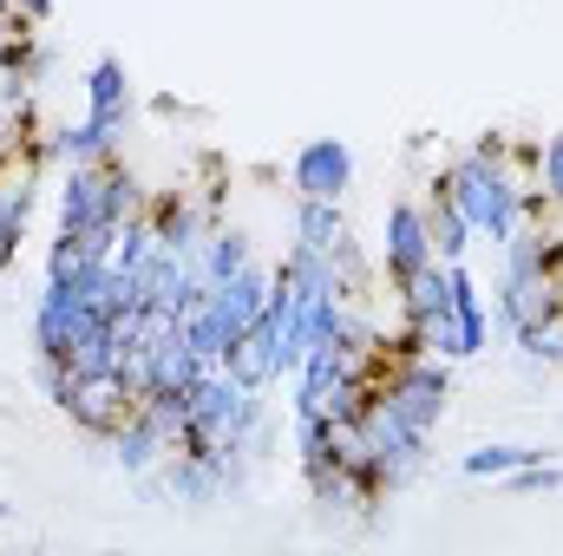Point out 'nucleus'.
Here are the masks:
<instances>
[{"label": "nucleus", "mask_w": 563, "mask_h": 556, "mask_svg": "<svg viewBox=\"0 0 563 556\" xmlns=\"http://www.w3.org/2000/svg\"><path fill=\"white\" fill-rule=\"evenodd\" d=\"M144 197H139V177L125 157H99V164H66L59 177V230L79 236L86 256H112L119 249V230L125 216H139Z\"/></svg>", "instance_id": "nucleus-1"}, {"label": "nucleus", "mask_w": 563, "mask_h": 556, "mask_svg": "<svg viewBox=\"0 0 563 556\" xmlns=\"http://www.w3.org/2000/svg\"><path fill=\"white\" fill-rule=\"evenodd\" d=\"M125 144V125H106V119H79V125H59L53 138H40V157L53 164H99V157H119Z\"/></svg>", "instance_id": "nucleus-11"}, {"label": "nucleus", "mask_w": 563, "mask_h": 556, "mask_svg": "<svg viewBox=\"0 0 563 556\" xmlns=\"http://www.w3.org/2000/svg\"><path fill=\"white\" fill-rule=\"evenodd\" d=\"M106 445H112V458H119V471H125V478H144V471H157V465L170 458V438H164L144 413H132L112 438H106Z\"/></svg>", "instance_id": "nucleus-14"}, {"label": "nucleus", "mask_w": 563, "mask_h": 556, "mask_svg": "<svg viewBox=\"0 0 563 556\" xmlns=\"http://www.w3.org/2000/svg\"><path fill=\"white\" fill-rule=\"evenodd\" d=\"M538 197L544 203H563V132H551V138L538 144Z\"/></svg>", "instance_id": "nucleus-17"}, {"label": "nucleus", "mask_w": 563, "mask_h": 556, "mask_svg": "<svg viewBox=\"0 0 563 556\" xmlns=\"http://www.w3.org/2000/svg\"><path fill=\"white\" fill-rule=\"evenodd\" d=\"M295 249H314V256H328V263H334L341 249H354L341 203H321V197H295Z\"/></svg>", "instance_id": "nucleus-13"}, {"label": "nucleus", "mask_w": 563, "mask_h": 556, "mask_svg": "<svg viewBox=\"0 0 563 556\" xmlns=\"http://www.w3.org/2000/svg\"><path fill=\"white\" fill-rule=\"evenodd\" d=\"M269 281H276L269 263H250V269H236L230 281H217V288L203 294V308L217 314V327H223V341H230V347H236V334L269 308Z\"/></svg>", "instance_id": "nucleus-8"}, {"label": "nucleus", "mask_w": 563, "mask_h": 556, "mask_svg": "<svg viewBox=\"0 0 563 556\" xmlns=\"http://www.w3.org/2000/svg\"><path fill=\"white\" fill-rule=\"evenodd\" d=\"M374 400H387L413 432L432 438L439 419H445V400H452V374H445L439 354H400V347L387 341V367H380V380H374Z\"/></svg>", "instance_id": "nucleus-4"}, {"label": "nucleus", "mask_w": 563, "mask_h": 556, "mask_svg": "<svg viewBox=\"0 0 563 556\" xmlns=\"http://www.w3.org/2000/svg\"><path fill=\"white\" fill-rule=\"evenodd\" d=\"M59 413L73 419L79 432H92V438H112L125 419L139 413V393L125 387L119 367H99V374H79V380H73V393H66Z\"/></svg>", "instance_id": "nucleus-5"}, {"label": "nucleus", "mask_w": 563, "mask_h": 556, "mask_svg": "<svg viewBox=\"0 0 563 556\" xmlns=\"http://www.w3.org/2000/svg\"><path fill=\"white\" fill-rule=\"evenodd\" d=\"M86 112L106 119V125H125V132H132V73H125L119 53H106V59L86 66Z\"/></svg>", "instance_id": "nucleus-12"}, {"label": "nucleus", "mask_w": 563, "mask_h": 556, "mask_svg": "<svg viewBox=\"0 0 563 556\" xmlns=\"http://www.w3.org/2000/svg\"><path fill=\"white\" fill-rule=\"evenodd\" d=\"M439 177H445L452 203L465 210L472 236H492V243H505V236H511L525 216H544V197H538V190H525V177H518V170L478 164L472 151H459L452 164H439Z\"/></svg>", "instance_id": "nucleus-3"}, {"label": "nucleus", "mask_w": 563, "mask_h": 556, "mask_svg": "<svg viewBox=\"0 0 563 556\" xmlns=\"http://www.w3.org/2000/svg\"><path fill=\"white\" fill-rule=\"evenodd\" d=\"M531 458H551L544 445H472L465 458H459V471L465 478H511L518 465H531Z\"/></svg>", "instance_id": "nucleus-16"}, {"label": "nucleus", "mask_w": 563, "mask_h": 556, "mask_svg": "<svg viewBox=\"0 0 563 556\" xmlns=\"http://www.w3.org/2000/svg\"><path fill=\"white\" fill-rule=\"evenodd\" d=\"M354 184V144L347 138H308L288 157V190L295 197H321V203H341Z\"/></svg>", "instance_id": "nucleus-6"}, {"label": "nucleus", "mask_w": 563, "mask_h": 556, "mask_svg": "<svg viewBox=\"0 0 563 556\" xmlns=\"http://www.w3.org/2000/svg\"><path fill=\"white\" fill-rule=\"evenodd\" d=\"M223 367H230L243 387L269 393V387L282 380V334H276V321H269V314H256V321L236 334V347L223 354Z\"/></svg>", "instance_id": "nucleus-9"}, {"label": "nucleus", "mask_w": 563, "mask_h": 556, "mask_svg": "<svg viewBox=\"0 0 563 556\" xmlns=\"http://www.w3.org/2000/svg\"><path fill=\"white\" fill-rule=\"evenodd\" d=\"M33 380H40V393H46L53 407H66V393H73L79 367H66V360H40V367H33Z\"/></svg>", "instance_id": "nucleus-18"}, {"label": "nucleus", "mask_w": 563, "mask_h": 556, "mask_svg": "<svg viewBox=\"0 0 563 556\" xmlns=\"http://www.w3.org/2000/svg\"><path fill=\"white\" fill-rule=\"evenodd\" d=\"M445 269H452V321H459V347H465V360H472V354L492 347V314H485V301H478L472 276H465V263H445Z\"/></svg>", "instance_id": "nucleus-15"}, {"label": "nucleus", "mask_w": 563, "mask_h": 556, "mask_svg": "<svg viewBox=\"0 0 563 556\" xmlns=\"http://www.w3.org/2000/svg\"><path fill=\"white\" fill-rule=\"evenodd\" d=\"M420 216H426V236H432V256H439V263H465L472 223H465V210L452 203V190H445L439 170L426 177V190H420Z\"/></svg>", "instance_id": "nucleus-10"}, {"label": "nucleus", "mask_w": 563, "mask_h": 556, "mask_svg": "<svg viewBox=\"0 0 563 556\" xmlns=\"http://www.w3.org/2000/svg\"><path fill=\"white\" fill-rule=\"evenodd\" d=\"M263 393L243 387L223 360L190 387V413H184V445L177 452H197V458H230L250 445V432L263 425Z\"/></svg>", "instance_id": "nucleus-2"}, {"label": "nucleus", "mask_w": 563, "mask_h": 556, "mask_svg": "<svg viewBox=\"0 0 563 556\" xmlns=\"http://www.w3.org/2000/svg\"><path fill=\"white\" fill-rule=\"evenodd\" d=\"M426 263H439V256H432V236H426L420 197H394L387 203V230H380V269L400 288V281L420 276Z\"/></svg>", "instance_id": "nucleus-7"}]
</instances>
